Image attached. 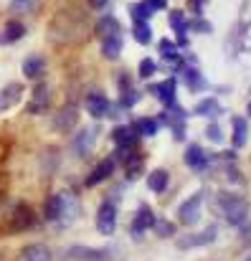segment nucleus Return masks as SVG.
Listing matches in <instances>:
<instances>
[{"label": "nucleus", "mask_w": 251, "mask_h": 261, "mask_svg": "<svg viewBox=\"0 0 251 261\" xmlns=\"http://www.w3.org/2000/svg\"><path fill=\"white\" fill-rule=\"evenodd\" d=\"M180 71H183V82H185V87L190 89V91H198V89L206 87V79L200 76L198 69H185V66H180Z\"/></svg>", "instance_id": "nucleus-22"}, {"label": "nucleus", "mask_w": 251, "mask_h": 261, "mask_svg": "<svg viewBox=\"0 0 251 261\" xmlns=\"http://www.w3.org/2000/svg\"><path fill=\"white\" fill-rule=\"evenodd\" d=\"M216 208L223 213L226 223H231V226H241V223H246V218H249V200L241 198L239 193L221 190V193L216 195Z\"/></svg>", "instance_id": "nucleus-1"}, {"label": "nucleus", "mask_w": 251, "mask_h": 261, "mask_svg": "<svg viewBox=\"0 0 251 261\" xmlns=\"http://www.w3.org/2000/svg\"><path fill=\"white\" fill-rule=\"evenodd\" d=\"M246 112H249V117H251V101H249V107H246Z\"/></svg>", "instance_id": "nucleus-43"}, {"label": "nucleus", "mask_w": 251, "mask_h": 261, "mask_svg": "<svg viewBox=\"0 0 251 261\" xmlns=\"http://www.w3.org/2000/svg\"><path fill=\"white\" fill-rule=\"evenodd\" d=\"M114 228H117V208L107 200V203H102L99 211H96V231H99L102 236H112Z\"/></svg>", "instance_id": "nucleus-3"}, {"label": "nucleus", "mask_w": 251, "mask_h": 261, "mask_svg": "<svg viewBox=\"0 0 251 261\" xmlns=\"http://www.w3.org/2000/svg\"><path fill=\"white\" fill-rule=\"evenodd\" d=\"M20 84H10V87L3 89V94H0V109H8V107H13V104H18V99H20Z\"/></svg>", "instance_id": "nucleus-26"}, {"label": "nucleus", "mask_w": 251, "mask_h": 261, "mask_svg": "<svg viewBox=\"0 0 251 261\" xmlns=\"http://www.w3.org/2000/svg\"><path fill=\"white\" fill-rule=\"evenodd\" d=\"M23 36H26V25L18 23V20H8L5 28H3L0 43H13V41H18V38H23Z\"/></svg>", "instance_id": "nucleus-17"}, {"label": "nucleus", "mask_w": 251, "mask_h": 261, "mask_svg": "<svg viewBox=\"0 0 251 261\" xmlns=\"http://www.w3.org/2000/svg\"><path fill=\"white\" fill-rule=\"evenodd\" d=\"M160 54H163V59H167V61H180L178 46H175L170 38H163V41H160Z\"/></svg>", "instance_id": "nucleus-29"}, {"label": "nucleus", "mask_w": 251, "mask_h": 261, "mask_svg": "<svg viewBox=\"0 0 251 261\" xmlns=\"http://www.w3.org/2000/svg\"><path fill=\"white\" fill-rule=\"evenodd\" d=\"M33 226V211L23 203L15 205V213L10 216V231H26Z\"/></svg>", "instance_id": "nucleus-10"}, {"label": "nucleus", "mask_w": 251, "mask_h": 261, "mask_svg": "<svg viewBox=\"0 0 251 261\" xmlns=\"http://www.w3.org/2000/svg\"><path fill=\"white\" fill-rule=\"evenodd\" d=\"M102 54H104V59H119V54H122V38L119 36H109V38H102Z\"/></svg>", "instance_id": "nucleus-21"}, {"label": "nucleus", "mask_w": 251, "mask_h": 261, "mask_svg": "<svg viewBox=\"0 0 251 261\" xmlns=\"http://www.w3.org/2000/svg\"><path fill=\"white\" fill-rule=\"evenodd\" d=\"M155 71H158V64H155L153 59H142V61H140V69H137V74H140L142 79H150Z\"/></svg>", "instance_id": "nucleus-34"}, {"label": "nucleus", "mask_w": 251, "mask_h": 261, "mask_svg": "<svg viewBox=\"0 0 251 261\" xmlns=\"http://www.w3.org/2000/svg\"><path fill=\"white\" fill-rule=\"evenodd\" d=\"M124 94H122V99H119V107L122 109H130V107H135L137 101H140V94L135 91V89H122Z\"/></svg>", "instance_id": "nucleus-33"}, {"label": "nucleus", "mask_w": 251, "mask_h": 261, "mask_svg": "<svg viewBox=\"0 0 251 261\" xmlns=\"http://www.w3.org/2000/svg\"><path fill=\"white\" fill-rule=\"evenodd\" d=\"M190 25H193L198 33H211V31H213V28H211V23H208V20H203V18H195Z\"/></svg>", "instance_id": "nucleus-39"}, {"label": "nucleus", "mask_w": 251, "mask_h": 261, "mask_svg": "<svg viewBox=\"0 0 251 261\" xmlns=\"http://www.w3.org/2000/svg\"><path fill=\"white\" fill-rule=\"evenodd\" d=\"M216 236H218V228H216V226H208V228H203L200 233L180 236V239H178V249L185 251V249H193V246H208V244L216 241Z\"/></svg>", "instance_id": "nucleus-4"}, {"label": "nucleus", "mask_w": 251, "mask_h": 261, "mask_svg": "<svg viewBox=\"0 0 251 261\" xmlns=\"http://www.w3.org/2000/svg\"><path fill=\"white\" fill-rule=\"evenodd\" d=\"M145 5L155 13V10H165V5H167V0H145Z\"/></svg>", "instance_id": "nucleus-40"}, {"label": "nucleus", "mask_w": 251, "mask_h": 261, "mask_svg": "<svg viewBox=\"0 0 251 261\" xmlns=\"http://www.w3.org/2000/svg\"><path fill=\"white\" fill-rule=\"evenodd\" d=\"M239 241L244 246H251V223H241V233H239Z\"/></svg>", "instance_id": "nucleus-38"}, {"label": "nucleus", "mask_w": 251, "mask_h": 261, "mask_svg": "<svg viewBox=\"0 0 251 261\" xmlns=\"http://www.w3.org/2000/svg\"><path fill=\"white\" fill-rule=\"evenodd\" d=\"M23 261H51V251L43 244H33L23 249Z\"/></svg>", "instance_id": "nucleus-23"}, {"label": "nucleus", "mask_w": 251, "mask_h": 261, "mask_svg": "<svg viewBox=\"0 0 251 261\" xmlns=\"http://www.w3.org/2000/svg\"><path fill=\"white\" fill-rule=\"evenodd\" d=\"M193 112H195L198 117H216V114L221 112V107H218V101H216L213 96H208V99H200Z\"/></svg>", "instance_id": "nucleus-24"}, {"label": "nucleus", "mask_w": 251, "mask_h": 261, "mask_svg": "<svg viewBox=\"0 0 251 261\" xmlns=\"http://www.w3.org/2000/svg\"><path fill=\"white\" fill-rule=\"evenodd\" d=\"M135 129H137V135L155 137L158 129H160V124H158V119H153V117H140V119L135 122Z\"/></svg>", "instance_id": "nucleus-25"}, {"label": "nucleus", "mask_w": 251, "mask_h": 261, "mask_svg": "<svg viewBox=\"0 0 251 261\" xmlns=\"http://www.w3.org/2000/svg\"><path fill=\"white\" fill-rule=\"evenodd\" d=\"M175 89H178V82H175V79H165L163 84H153L147 91H153L163 104L170 107V104H175Z\"/></svg>", "instance_id": "nucleus-14"}, {"label": "nucleus", "mask_w": 251, "mask_h": 261, "mask_svg": "<svg viewBox=\"0 0 251 261\" xmlns=\"http://www.w3.org/2000/svg\"><path fill=\"white\" fill-rule=\"evenodd\" d=\"M185 165L193 168V170H206V165H208L206 150L200 145H188V150H185Z\"/></svg>", "instance_id": "nucleus-13"}, {"label": "nucleus", "mask_w": 251, "mask_h": 261, "mask_svg": "<svg viewBox=\"0 0 251 261\" xmlns=\"http://www.w3.org/2000/svg\"><path fill=\"white\" fill-rule=\"evenodd\" d=\"M114 168H117V160H114V158H104V160H102V163L91 170V175L86 177V185H89V188H94V185H99L102 180L112 177Z\"/></svg>", "instance_id": "nucleus-9"}, {"label": "nucleus", "mask_w": 251, "mask_h": 261, "mask_svg": "<svg viewBox=\"0 0 251 261\" xmlns=\"http://www.w3.org/2000/svg\"><path fill=\"white\" fill-rule=\"evenodd\" d=\"M167 180H170V177H167L165 170H153L150 177H147V188H150L153 193H165Z\"/></svg>", "instance_id": "nucleus-28"}, {"label": "nucleus", "mask_w": 251, "mask_h": 261, "mask_svg": "<svg viewBox=\"0 0 251 261\" xmlns=\"http://www.w3.org/2000/svg\"><path fill=\"white\" fill-rule=\"evenodd\" d=\"M206 137H208L211 142H216V145H218V142L223 140V132H221V127H218V124H208V129H206Z\"/></svg>", "instance_id": "nucleus-37"}, {"label": "nucleus", "mask_w": 251, "mask_h": 261, "mask_svg": "<svg viewBox=\"0 0 251 261\" xmlns=\"http://www.w3.org/2000/svg\"><path fill=\"white\" fill-rule=\"evenodd\" d=\"M142 170V158H135V160H127V180H137Z\"/></svg>", "instance_id": "nucleus-35"}, {"label": "nucleus", "mask_w": 251, "mask_h": 261, "mask_svg": "<svg viewBox=\"0 0 251 261\" xmlns=\"http://www.w3.org/2000/svg\"><path fill=\"white\" fill-rule=\"evenodd\" d=\"M203 200H206V190L193 193L185 203H180V208H178V221H180L183 226H195V223L200 221V205H203Z\"/></svg>", "instance_id": "nucleus-2"}, {"label": "nucleus", "mask_w": 251, "mask_h": 261, "mask_svg": "<svg viewBox=\"0 0 251 261\" xmlns=\"http://www.w3.org/2000/svg\"><path fill=\"white\" fill-rule=\"evenodd\" d=\"M188 5H190V10H193L195 15H200L203 8H206V0H188Z\"/></svg>", "instance_id": "nucleus-41"}, {"label": "nucleus", "mask_w": 251, "mask_h": 261, "mask_svg": "<svg viewBox=\"0 0 251 261\" xmlns=\"http://www.w3.org/2000/svg\"><path fill=\"white\" fill-rule=\"evenodd\" d=\"M231 127H234V147L239 150V147H244V145H246L249 124H246V119H244V117H234V119H231Z\"/></svg>", "instance_id": "nucleus-19"}, {"label": "nucleus", "mask_w": 251, "mask_h": 261, "mask_svg": "<svg viewBox=\"0 0 251 261\" xmlns=\"http://www.w3.org/2000/svg\"><path fill=\"white\" fill-rule=\"evenodd\" d=\"M43 71H46V61L41 56H28L23 61V76L26 79H41Z\"/></svg>", "instance_id": "nucleus-16"}, {"label": "nucleus", "mask_w": 251, "mask_h": 261, "mask_svg": "<svg viewBox=\"0 0 251 261\" xmlns=\"http://www.w3.org/2000/svg\"><path fill=\"white\" fill-rule=\"evenodd\" d=\"M132 36H135V41H137V43L147 46V43L153 41V31H150L147 20H135V25H132Z\"/></svg>", "instance_id": "nucleus-27"}, {"label": "nucleus", "mask_w": 251, "mask_h": 261, "mask_svg": "<svg viewBox=\"0 0 251 261\" xmlns=\"http://www.w3.org/2000/svg\"><path fill=\"white\" fill-rule=\"evenodd\" d=\"M66 213H69V195L56 193L46 200V218L48 221H61Z\"/></svg>", "instance_id": "nucleus-7"}, {"label": "nucleus", "mask_w": 251, "mask_h": 261, "mask_svg": "<svg viewBox=\"0 0 251 261\" xmlns=\"http://www.w3.org/2000/svg\"><path fill=\"white\" fill-rule=\"evenodd\" d=\"M51 107V87L48 84H38L31 91V101H28V114H43Z\"/></svg>", "instance_id": "nucleus-5"}, {"label": "nucleus", "mask_w": 251, "mask_h": 261, "mask_svg": "<svg viewBox=\"0 0 251 261\" xmlns=\"http://www.w3.org/2000/svg\"><path fill=\"white\" fill-rule=\"evenodd\" d=\"M89 3H91V8H94V10H104L109 0H89Z\"/></svg>", "instance_id": "nucleus-42"}, {"label": "nucleus", "mask_w": 251, "mask_h": 261, "mask_svg": "<svg viewBox=\"0 0 251 261\" xmlns=\"http://www.w3.org/2000/svg\"><path fill=\"white\" fill-rule=\"evenodd\" d=\"M94 142H96V129H94V127H86V129H82V132L74 135V140H71V150L77 152V158H86V155L91 152Z\"/></svg>", "instance_id": "nucleus-6"}, {"label": "nucleus", "mask_w": 251, "mask_h": 261, "mask_svg": "<svg viewBox=\"0 0 251 261\" xmlns=\"http://www.w3.org/2000/svg\"><path fill=\"white\" fill-rule=\"evenodd\" d=\"M84 104H86V112H89L91 117H96V119L104 117V114L109 112V99H107L102 91H89Z\"/></svg>", "instance_id": "nucleus-8"}, {"label": "nucleus", "mask_w": 251, "mask_h": 261, "mask_svg": "<svg viewBox=\"0 0 251 261\" xmlns=\"http://www.w3.org/2000/svg\"><path fill=\"white\" fill-rule=\"evenodd\" d=\"M155 213L147 208V205H140V211L135 213V221H132V226H130V231H135L137 236L142 233V231H147V228H153L155 226Z\"/></svg>", "instance_id": "nucleus-12"}, {"label": "nucleus", "mask_w": 251, "mask_h": 261, "mask_svg": "<svg viewBox=\"0 0 251 261\" xmlns=\"http://www.w3.org/2000/svg\"><path fill=\"white\" fill-rule=\"evenodd\" d=\"M170 25H172V31L178 33V43H180V46H185V43H188V41H185L188 20H185L183 10H172V13H170Z\"/></svg>", "instance_id": "nucleus-18"}, {"label": "nucleus", "mask_w": 251, "mask_h": 261, "mask_svg": "<svg viewBox=\"0 0 251 261\" xmlns=\"http://www.w3.org/2000/svg\"><path fill=\"white\" fill-rule=\"evenodd\" d=\"M69 254L77 256V259H91V261H96V259L104 256V251H96V249H82V246H74Z\"/></svg>", "instance_id": "nucleus-31"}, {"label": "nucleus", "mask_w": 251, "mask_h": 261, "mask_svg": "<svg viewBox=\"0 0 251 261\" xmlns=\"http://www.w3.org/2000/svg\"><path fill=\"white\" fill-rule=\"evenodd\" d=\"M155 228H158V236L160 239H170L175 233V226L170 221H155Z\"/></svg>", "instance_id": "nucleus-36"}, {"label": "nucleus", "mask_w": 251, "mask_h": 261, "mask_svg": "<svg viewBox=\"0 0 251 261\" xmlns=\"http://www.w3.org/2000/svg\"><path fill=\"white\" fill-rule=\"evenodd\" d=\"M112 140L117 142V147H132V145L137 142V129H135L132 124H130V127L119 124V127L112 129Z\"/></svg>", "instance_id": "nucleus-15"}, {"label": "nucleus", "mask_w": 251, "mask_h": 261, "mask_svg": "<svg viewBox=\"0 0 251 261\" xmlns=\"http://www.w3.org/2000/svg\"><path fill=\"white\" fill-rule=\"evenodd\" d=\"M96 33L102 38H109V36H119V20L114 15H104L99 23H96Z\"/></svg>", "instance_id": "nucleus-20"}, {"label": "nucleus", "mask_w": 251, "mask_h": 261, "mask_svg": "<svg viewBox=\"0 0 251 261\" xmlns=\"http://www.w3.org/2000/svg\"><path fill=\"white\" fill-rule=\"evenodd\" d=\"M38 3L41 0H10V8L15 13H33L38 8Z\"/></svg>", "instance_id": "nucleus-32"}, {"label": "nucleus", "mask_w": 251, "mask_h": 261, "mask_svg": "<svg viewBox=\"0 0 251 261\" xmlns=\"http://www.w3.org/2000/svg\"><path fill=\"white\" fill-rule=\"evenodd\" d=\"M244 261H251V254H249V256H246V259H244Z\"/></svg>", "instance_id": "nucleus-44"}, {"label": "nucleus", "mask_w": 251, "mask_h": 261, "mask_svg": "<svg viewBox=\"0 0 251 261\" xmlns=\"http://www.w3.org/2000/svg\"><path fill=\"white\" fill-rule=\"evenodd\" d=\"M79 114H77V107H64L56 117H54V129L56 132H71V127L77 124Z\"/></svg>", "instance_id": "nucleus-11"}, {"label": "nucleus", "mask_w": 251, "mask_h": 261, "mask_svg": "<svg viewBox=\"0 0 251 261\" xmlns=\"http://www.w3.org/2000/svg\"><path fill=\"white\" fill-rule=\"evenodd\" d=\"M130 15H132V20H147L150 15H153V10L145 5V0L142 3H135V5H130Z\"/></svg>", "instance_id": "nucleus-30"}]
</instances>
